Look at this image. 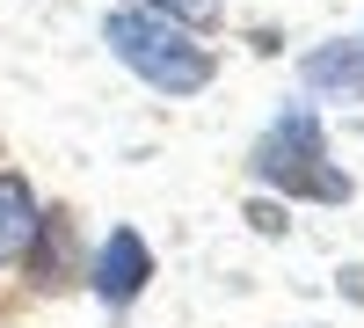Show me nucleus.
<instances>
[{
  "mask_svg": "<svg viewBox=\"0 0 364 328\" xmlns=\"http://www.w3.org/2000/svg\"><path fill=\"white\" fill-rule=\"evenodd\" d=\"M255 175H262V183H277V190H291V197H328V204L350 197V175L328 168L321 117H314L306 102H291L277 125L262 132V146H255Z\"/></svg>",
  "mask_w": 364,
  "mask_h": 328,
  "instance_id": "obj_2",
  "label": "nucleus"
},
{
  "mask_svg": "<svg viewBox=\"0 0 364 328\" xmlns=\"http://www.w3.org/2000/svg\"><path fill=\"white\" fill-rule=\"evenodd\" d=\"M146 277H154V248H146L132 226H117L102 241V255H95V300L102 307H132L146 292Z\"/></svg>",
  "mask_w": 364,
  "mask_h": 328,
  "instance_id": "obj_3",
  "label": "nucleus"
},
{
  "mask_svg": "<svg viewBox=\"0 0 364 328\" xmlns=\"http://www.w3.org/2000/svg\"><path fill=\"white\" fill-rule=\"evenodd\" d=\"M37 226H44V219H37L29 183H22V175H0V270L37 248Z\"/></svg>",
  "mask_w": 364,
  "mask_h": 328,
  "instance_id": "obj_4",
  "label": "nucleus"
},
{
  "mask_svg": "<svg viewBox=\"0 0 364 328\" xmlns=\"http://www.w3.org/2000/svg\"><path fill=\"white\" fill-rule=\"evenodd\" d=\"M306 88H321L336 102H364V44H321L306 58Z\"/></svg>",
  "mask_w": 364,
  "mask_h": 328,
  "instance_id": "obj_5",
  "label": "nucleus"
},
{
  "mask_svg": "<svg viewBox=\"0 0 364 328\" xmlns=\"http://www.w3.org/2000/svg\"><path fill=\"white\" fill-rule=\"evenodd\" d=\"M146 8H161V15L190 22V29H211V22H219V0H146Z\"/></svg>",
  "mask_w": 364,
  "mask_h": 328,
  "instance_id": "obj_6",
  "label": "nucleus"
},
{
  "mask_svg": "<svg viewBox=\"0 0 364 328\" xmlns=\"http://www.w3.org/2000/svg\"><path fill=\"white\" fill-rule=\"evenodd\" d=\"M102 37H109V51L124 58L146 88H161V95H197V88L211 80V51L190 44V29L168 22L161 8H117L102 22Z\"/></svg>",
  "mask_w": 364,
  "mask_h": 328,
  "instance_id": "obj_1",
  "label": "nucleus"
}]
</instances>
